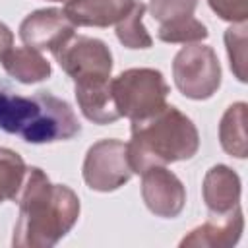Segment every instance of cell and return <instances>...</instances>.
<instances>
[{"label": "cell", "mask_w": 248, "mask_h": 248, "mask_svg": "<svg viewBox=\"0 0 248 248\" xmlns=\"http://www.w3.org/2000/svg\"><path fill=\"white\" fill-rule=\"evenodd\" d=\"M172 78L184 97L209 99L221 85V64L215 50L202 43L182 46L172 60Z\"/></svg>", "instance_id": "5b68a950"}, {"label": "cell", "mask_w": 248, "mask_h": 248, "mask_svg": "<svg viewBox=\"0 0 248 248\" xmlns=\"http://www.w3.org/2000/svg\"><path fill=\"white\" fill-rule=\"evenodd\" d=\"M134 0H66L64 14L76 27H108L126 16Z\"/></svg>", "instance_id": "7c38bea8"}, {"label": "cell", "mask_w": 248, "mask_h": 248, "mask_svg": "<svg viewBox=\"0 0 248 248\" xmlns=\"http://www.w3.org/2000/svg\"><path fill=\"white\" fill-rule=\"evenodd\" d=\"M78 217V194L64 184H52L43 169L27 167L12 246L50 248L72 231Z\"/></svg>", "instance_id": "6da1fadb"}, {"label": "cell", "mask_w": 248, "mask_h": 248, "mask_svg": "<svg viewBox=\"0 0 248 248\" xmlns=\"http://www.w3.org/2000/svg\"><path fill=\"white\" fill-rule=\"evenodd\" d=\"M74 95L81 114L93 124H112L120 118L112 99L110 78L74 81Z\"/></svg>", "instance_id": "8fae6325"}, {"label": "cell", "mask_w": 248, "mask_h": 248, "mask_svg": "<svg viewBox=\"0 0 248 248\" xmlns=\"http://www.w3.org/2000/svg\"><path fill=\"white\" fill-rule=\"evenodd\" d=\"M52 2H66V0H52Z\"/></svg>", "instance_id": "603a6c76"}, {"label": "cell", "mask_w": 248, "mask_h": 248, "mask_svg": "<svg viewBox=\"0 0 248 248\" xmlns=\"http://www.w3.org/2000/svg\"><path fill=\"white\" fill-rule=\"evenodd\" d=\"M14 46V33L10 31V27L6 23L0 21V60L2 56Z\"/></svg>", "instance_id": "7402d4cb"}, {"label": "cell", "mask_w": 248, "mask_h": 248, "mask_svg": "<svg viewBox=\"0 0 248 248\" xmlns=\"http://www.w3.org/2000/svg\"><path fill=\"white\" fill-rule=\"evenodd\" d=\"M198 0H149L145 10H149L151 17L159 21V25L172 23L184 17H192Z\"/></svg>", "instance_id": "ffe728a7"}, {"label": "cell", "mask_w": 248, "mask_h": 248, "mask_svg": "<svg viewBox=\"0 0 248 248\" xmlns=\"http://www.w3.org/2000/svg\"><path fill=\"white\" fill-rule=\"evenodd\" d=\"M242 229H244V217L240 205H236L227 213H209V219L198 229L190 231V234L180 240V246L229 248L238 242Z\"/></svg>", "instance_id": "30bf717a"}, {"label": "cell", "mask_w": 248, "mask_h": 248, "mask_svg": "<svg viewBox=\"0 0 248 248\" xmlns=\"http://www.w3.org/2000/svg\"><path fill=\"white\" fill-rule=\"evenodd\" d=\"M141 198L151 213L172 219L184 209L186 190L174 172L165 165H155L141 172Z\"/></svg>", "instance_id": "ba28073f"}, {"label": "cell", "mask_w": 248, "mask_h": 248, "mask_svg": "<svg viewBox=\"0 0 248 248\" xmlns=\"http://www.w3.org/2000/svg\"><path fill=\"white\" fill-rule=\"evenodd\" d=\"M2 66L19 83H39L50 78L52 68L50 62L31 46H12L2 56Z\"/></svg>", "instance_id": "5bb4252c"}, {"label": "cell", "mask_w": 248, "mask_h": 248, "mask_svg": "<svg viewBox=\"0 0 248 248\" xmlns=\"http://www.w3.org/2000/svg\"><path fill=\"white\" fill-rule=\"evenodd\" d=\"M207 35H209L207 27L200 19H196L194 16L178 19V21H172V23L159 25V29H157V37L161 41H165V43L190 45V43H200V41L207 39Z\"/></svg>", "instance_id": "ac0fdd59"}, {"label": "cell", "mask_w": 248, "mask_h": 248, "mask_svg": "<svg viewBox=\"0 0 248 248\" xmlns=\"http://www.w3.org/2000/svg\"><path fill=\"white\" fill-rule=\"evenodd\" d=\"M219 141L231 157H246V103H234L225 110L219 122Z\"/></svg>", "instance_id": "9a60e30c"}, {"label": "cell", "mask_w": 248, "mask_h": 248, "mask_svg": "<svg viewBox=\"0 0 248 248\" xmlns=\"http://www.w3.org/2000/svg\"><path fill=\"white\" fill-rule=\"evenodd\" d=\"M27 165L16 151L0 147V203L17 200L23 188Z\"/></svg>", "instance_id": "2e32d148"}, {"label": "cell", "mask_w": 248, "mask_h": 248, "mask_svg": "<svg viewBox=\"0 0 248 248\" xmlns=\"http://www.w3.org/2000/svg\"><path fill=\"white\" fill-rule=\"evenodd\" d=\"M143 12L145 4L134 0L126 16L116 21V37L126 48H149L153 45V39L143 25Z\"/></svg>", "instance_id": "e0dca14e"}, {"label": "cell", "mask_w": 248, "mask_h": 248, "mask_svg": "<svg viewBox=\"0 0 248 248\" xmlns=\"http://www.w3.org/2000/svg\"><path fill=\"white\" fill-rule=\"evenodd\" d=\"M227 54L231 60V70L234 72L238 81H246V21L232 23L225 31Z\"/></svg>", "instance_id": "d6986e66"}, {"label": "cell", "mask_w": 248, "mask_h": 248, "mask_svg": "<svg viewBox=\"0 0 248 248\" xmlns=\"http://www.w3.org/2000/svg\"><path fill=\"white\" fill-rule=\"evenodd\" d=\"M60 68L74 79L110 78L112 52L101 39L87 35H72L56 52H52Z\"/></svg>", "instance_id": "52a82bcc"}, {"label": "cell", "mask_w": 248, "mask_h": 248, "mask_svg": "<svg viewBox=\"0 0 248 248\" xmlns=\"http://www.w3.org/2000/svg\"><path fill=\"white\" fill-rule=\"evenodd\" d=\"M198 147L196 124L172 105H165L147 118L132 120V140L126 143L130 169L138 174L155 165L188 161Z\"/></svg>", "instance_id": "3957f363"}, {"label": "cell", "mask_w": 248, "mask_h": 248, "mask_svg": "<svg viewBox=\"0 0 248 248\" xmlns=\"http://www.w3.org/2000/svg\"><path fill=\"white\" fill-rule=\"evenodd\" d=\"M209 213H227L240 205V178L227 165H215L205 172L202 184Z\"/></svg>", "instance_id": "4fadbf2b"}, {"label": "cell", "mask_w": 248, "mask_h": 248, "mask_svg": "<svg viewBox=\"0 0 248 248\" xmlns=\"http://www.w3.org/2000/svg\"><path fill=\"white\" fill-rule=\"evenodd\" d=\"M126 143L114 138L101 140L87 149L83 180L95 192H112L132 178Z\"/></svg>", "instance_id": "8992f818"}, {"label": "cell", "mask_w": 248, "mask_h": 248, "mask_svg": "<svg viewBox=\"0 0 248 248\" xmlns=\"http://www.w3.org/2000/svg\"><path fill=\"white\" fill-rule=\"evenodd\" d=\"M207 4L225 21L242 23L248 17V0H207Z\"/></svg>", "instance_id": "44dd1931"}, {"label": "cell", "mask_w": 248, "mask_h": 248, "mask_svg": "<svg viewBox=\"0 0 248 248\" xmlns=\"http://www.w3.org/2000/svg\"><path fill=\"white\" fill-rule=\"evenodd\" d=\"M116 110L130 120H141L167 105L169 83L155 68H130L110 79Z\"/></svg>", "instance_id": "277c9868"}, {"label": "cell", "mask_w": 248, "mask_h": 248, "mask_svg": "<svg viewBox=\"0 0 248 248\" xmlns=\"http://www.w3.org/2000/svg\"><path fill=\"white\" fill-rule=\"evenodd\" d=\"M0 130L27 143H54L76 138L81 124L72 105L50 91L25 97L0 83Z\"/></svg>", "instance_id": "7a4b0ae2"}, {"label": "cell", "mask_w": 248, "mask_h": 248, "mask_svg": "<svg viewBox=\"0 0 248 248\" xmlns=\"http://www.w3.org/2000/svg\"><path fill=\"white\" fill-rule=\"evenodd\" d=\"M76 31V25L66 17L64 10L43 8L29 14L19 25V37L25 46L39 52H56Z\"/></svg>", "instance_id": "9c48e42d"}]
</instances>
